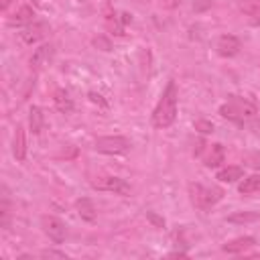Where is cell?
I'll list each match as a JSON object with an SVG mask.
<instances>
[{"label":"cell","instance_id":"1","mask_svg":"<svg viewBox=\"0 0 260 260\" xmlns=\"http://www.w3.org/2000/svg\"><path fill=\"white\" fill-rule=\"evenodd\" d=\"M177 104H179V91L177 83L171 79L167 87L160 93V100L152 112V124L154 128H169L177 118Z\"/></svg>","mask_w":260,"mask_h":260},{"label":"cell","instance_id":"2","mask_svg":"<svg viewBox=\"0 0 260 260\" xmlns=\"http://www.w3.org/2000/svg\"><path fill=\"white\" fill-rule=\"evenodd\" d=\"M219 114L232 122H244L258 114V108L252 100L242 95H228V102L219 108Z\"/></svg>","mask_w":260,"mask_h":260},{"label":"cell","instance_id":"3","mask_svg":"<svg viewBox=\"0 0 260 260\" xmlns=\"http://www.w3.org/2000/svg\"><path fill=\"white\" fill-rule=\"evenodd\" d=\"M189 197H191L193 207L207 211L221 199V191L215 187H203L201 183H191L189 185Z\"/></svg>","mask_w":260,"mask_h":260},{"label":"cell","instance_id":"4","mask_svg":"<svg viewBox=\"0 0 260 260\" xmlns=\"http://www.w3.org/2000/svg\"><path fill=\"white\" fill-rule=\"evenodd\" d=\"M130 146L132 144L126 136H100L95 140V150L104 154H126Z\"/></svg>","mask_w":260,"mask_h":260},{"label":"cell","instance_id":"5","mask_svg":"<svg viewBox=\"0 0 260 260\" xmlns=\"http://www.w3.org/2000/svg\"><path fill=\"white\" fill-rule=\"evenodd\" d=\"M41 228H43L45 236H47L53 244H61V242L65 240V236H67L65 223H63L59 217H55V215H43V217H41Z\"/></svg>","mask_w":260,"mask_h":260},{"label":"cell","instance_id":"6","mask_svg":"<svg viewBox=\"0 0 260 260\" xmlns=\"http://www.w3.org/2000/svg\"><path fill=\"white\" fill-rule=\"evenodd\" d=\"M91 187H93V189H98V191H110V193L124 195V197L132 193L130 183H126V181H124V179H120V177H102V179L93 181V183H91Z\"/></svg>","mask_w":260,"mask_h":260},{"label":"cell","instance_id":"7","mask_svg":"<svg viewBox=\"0 0 260 260\" xmlns=\"http://www.w3.org/2000/svg\"><path fill=\"white\" fill-rule=\"evenodd\" d=\"M45 35H47V24H45V22H32V24L24 26V28L18 32V43L28 47V45L39 43Z\"/></svg>","mask_w":260,"mask_h":260},{"label":"cell","instance_id":"8","mask_svg":"<svg viewBox=\"0 0 260 260\" xmlns=\"http://www.w3.org/2000/svg\"><path fill=\"white\" fill-rule=\"evenodd\" d=\"M215 51L221 57H234L240 51V39L234 37V35H221L215 43Z\"/></svg>","mask_w":260,"mask_h":260},{"label":"cell","instance_id":"9","mask_svg":"<svg viewBox=\"0 0 260 260\" xmlns=\"http://www.w3.org/2000/svg\"><path fill=\"white\" fill-rule=\"evenodd\" d=\"M35 22V10L28 4H22L20 8H16V12L8 18V26H28Z\"/></svg>","mask_w":260,"mask_h":260},{"label":"cell","instance_id":"10","mask_svg":"<svg viewBox=\"0 0 260 260\" xmlns=\"http://www.w3.org/2000/svg\"><path fill=\"white\" fill-rule=\"evenodd\" d=\"M240 12L248 20V24H260V0H240Z\"/></svg>","mask_w":260,"mask_h":260},{"label":"cell","instance_id":"11","mask_svg":"<svg viewBox=\"0 0 260 260\" xmlns=\"http://www.w3.org/2000/svg\"><path fill=\"white\" fill-rule=\"evenodd\" d=\"M53 53H55L53 45H41L39 49H35V53L30 57V67L32 69H43L53 59Z\"/></svg>","mask_w":260,"mask_h":260},{"label":"cell","instance_id":"12","mask_svg":"<svg viewBox=\"0 0 260 260\" xmlns=\"http://www.w3.org/2000/svg\"><path fill=\"white\" fill-rule=\"evenodd\" d=\"M254 244H256V240H254L252 236H240V238H236V240H232V242H225V244L221 246V250L228 252V254H242V252H246L248 248H252Z\"/></svg>","mask_w":260,"mask_h":260},{"label":"cell","instance_id":"13","mask_svg":"<svg viewBox=\"0 0 260 260\" xmlns=\"http://www.w3.org/2000/svg\"><path fill=\"white\" fill-rule=\"evenodd\" d=\"M12 154H14V158L20 162V160H24V156H26V138H24V128L18 124L16 126V130H14V138H12Z\"/></svg>","mask_w":260,"mask_h":260},{"label":"cell","instance_id":"14","mask_svg":"<svg viewBox=\"0 0 260 260\" xmlns=\"http://www.w3.org/2000/svg\"><path fill=\"white\" fill-rule=\"evenodd\" d=\"M75 209H77L79 217H81V219H85V221H93V219H95V215H98L93 201H91V199H87V197L77 199V201H75Z\"/></svg>","mask_w":260,"mask_h":260},{"label":"cell","instance_id":"15","mask_svg":"<svg viewBox=\"0 0 260 260\" xmlns=\"http://www.w3.org/2000/svg\"><path fill=\"white\" fill-rule=\"evenodd\" d=\"M53 102H55V108L61 114H69L73 110V100H71L69 91H65V89H57L55 95H53Z\"/></svg>","mask_w":260,"mask_h":260},{"label":"cell","instance_id":"16","mask_svg":"<svg viewBox=\"0 0 260 260\" xmlns=\"http://www.w3.org/2000/svg\"><path fill=\"white\" fill-rule=\"evenodd\" d=\"M43 126H45V114L39 106H32L30 112H28V128H30L32 134H41Z\"/></svg>","mask_w":260,"mask_h":260},{"label":"cell","instance_id":"17","mask_svg":"<svg viewBox=\"0 0 260 260\" xmlns=\"http://www.w3.org/2000/svg\"><path fill=\"white\" fill-rule=\"evenodd\" d=\"M225 158V150L221 144H211L209 146V154L205 156V167L207 169H213V167H219Z\"/></svg>","mask_w":260,"mask_h":260},{"label":"cell","instance_id":"18","mask_svg":"<svg viewBox=\"0 0 260 260\" xmlns=\"http://www.w3.org/2000/svg\"><path fill=\"white\" fill-rule=\"evenodd\" d=\"M242 177H244V169L238 165H230V167H223L221 171H217V179L223 183H236Z\"/></svg>","mask_w":260,"mask_h":260},{"label":"cell","instance_id":"19","mask_svg":"<svg viewBox=\"0 0 260 260\" xmlns=\"http://www.w3.org/2000/svg\"><path fill=\"white\" fill-rule=\"evenodd\" d=\"M10 223V197L6 185H2V201H0V225L6 230Z\"/></svg>","mask_w":260,"mask_h":260},{"label":"cell","instance_id":"20","mask_svg":"<svg viewBox=\"0 0 260 260\" xmlns=\"http://www.w3.org/2000/svg\"><path fill=\"white\" fill-rule=\"evenodd\" d=\"M238 191H240L242 195H260V177H256V175L246 177V179L240 183Z\"/></svg>","mask_w":260,"mask_h":260},{"label":"cell","instance_id":"21","mask_svg":"<svg viewBox=\"0 0 260 260\" xmlns=\"http://www.w3.org/2000/svg\"><path fill=\"white\" fill-rule=\"evenodd\" d=\"M258 217H260L258 213H234V215L228 217V221H232V223H244V221H256Z\"/></svg>","mask_w":260,"mask_h":260},{"label":"cell","instance_id":"22","mask_svg":"<svg viewBox=\"0 0 260 260\" xmlns=\"http://www.w3.org/2000/svg\"><path fill=\"white\" fill-rule=\"evenodd\" d=\"M244 162L252 169H258L260 171V152L258 150H252V152H246L244 154Z\"/></svg>","mask_w":260,"mask_h":260},{"label":"cell","instance_id":"23","mask_svg":"<svg viewBox=\"0 0 260 260\" xmlns=\"http://www.w3.org/2000/svg\"><path fill=\"white\" fill-rule=\"evenodd\" d=\"M195 130H199L201 134H211L213 132V124L209 120H195Z\"/></svg>","mask_w":260,"mask_h":260},{"label":"cell","instance_id":"24","mask_svg":"<svg viewBox=\"0 0 260 260\" xmlns=\"http://www.w3.org/2000/svg\"><path fill=\"white\" fill-rule=\"evenodd\" d=\"M213 0H193V12H205L209 10Z\"/></svg>","mask_w":260,"mask_h":260},{"label":"cell","instance_id":"25","mask_svg":"<svg viewBox=\"0 0 260 260\" xmlns=\"http://www.w3.org/2000/svg\"><path fill=\"white\" fill-rule=\"evenodd\" d=\"M93 45H95V47H102V51H110V49H112V45H110V41H108L106 37H95V39H93Z\"/></svg>","mask_w":260,"mask_h":260},{"label":"cell","instance_id":"26","mask_svg":"<svg viewBox=\"0 0 260 260\" xmlns=\"http://www.w3.org/2000/svg\"><path fill=\"white\" fill-rule=\"evenodd\" d=\"M41 256L43 258H67L65 252H57V250H43Z\"/></svg>","mask_w":260,"mask_h":260},{"label":"cell","instance_id":"27","mask_svg":"<svg viewBox=\"0 0 260 260\" xmlns=\"http://www.w3.org/2000/svg\"><path fill=\"white\" fill-rule=\"evenodd\" d=\"M146 217H148V219H150V221H152V223H154L156 228H165V219H162V217H158L156 213L148 211V213H146Z\"/></svg>","mask_w":260,"mask_h":260},{"label":"cell","instance_id":"28","mask_svg":"<svg viewBox=\"0 0 260 260\" xmlns=\"http://www.w3.org/2000/svg\"><path fill=\"white\" fill-rule=\"evenodd\" d=\"M179 2H181V0H158V4H160L162 8H167V10H173Z\"/></svg>","mask_w":260,"mask_h":260},{"label":"cell","instance_id":"29","mask_svg":"<svg viewBox=\"0 0 260 260\" xmlns=\"http://www.w3.org/2000/svg\"><path fill=\"white\" fill-rule=\"evenodd\" d=\"M89 98H91V102H98V104H102V106H106V102L102 100V95H98V93H93V91H91V93H89Z\"/></svg>","mask_w":260,"mask_h":260},{"label":"cell","instance_id":"30","mask_svg":"<svg viewBox=\"0 0 260 260\" xmlns=\"http://www.w3.org/2000/svg\"><path fill=\"white\" fill-rule=\"evenodd\" d=\"M10 2H12V0H0V8H2V10H6V8L10 6Z\"/></svg>","mask_w":260,"mask_h":260}]
</instances>
